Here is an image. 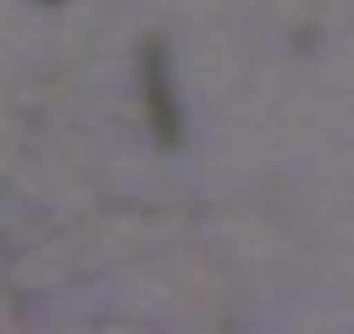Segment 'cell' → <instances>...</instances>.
Segmentation results:
<instances>
[]
</instances>
